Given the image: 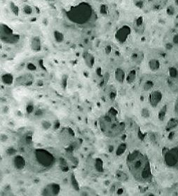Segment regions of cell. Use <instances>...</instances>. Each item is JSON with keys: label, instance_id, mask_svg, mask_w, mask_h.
<instances>
[{"label": "cell", "instance_id": "cell-10", "mask_svg": "<svg viewBox=\"0 0 178 196\" xmlns=\"http://www.w3.org/2000/svg\"><path fill=\"white\" fill-rule=\"evenodd\" d=\"M13 165L15 169L17 170H22L26 166V160L21 155H16L13 159Z\"/></svg>", "mask_w": 178, "mask_h": 196}, {"label": "cell", "instance_id": "cell-4", "mask_svg": "<svg viewBox=\"0 0 178 196\" xmlns=\"http://www.w3.org/2000/svg\"><path fill=\"white\" fill-rule=\"evenodd\" d=\"M35 163L44 169H48L55 164V157L48 150L44 149H36L32 152V156Z\"/></svg>", "mask_w": 178, "mask_h": 196}, {"label": "cell", "instance_id": "cell-24", "mask_svg": "<svg viewBox=\"0 0 178 196\" xmlns=\"http://www.w3.org/2000/svg\"><path fill=\"white\" fill-rule=\"evenodd\" d=\"M150 113H151L150 111H149L147 108H144V109L142 110V112H141L142 115L144 118H149V117H150Z\"/></svg>", "mask_w": 178, "mask_h": 196}, {"label": "cell", "instance_id": "cell-20", "mask_svg": "<svg viewBox=\"0 0 178 196\" xmlns=\"http://www.w3.org/2000/svg\"><path fill=\"white\" fill-rule=\"evenodd\" d=\"M2 81L4 84H5L6 85H11L13 83V76L11 74L7 73V74L4 75L2 77Z\"/></svg>", "mask_w": 178, "mask_h": 196}, {"label": "cell", "instance_id": "cell-23", "mask_svg": "<svg viewBox=\"0 0 178 196\" xmlns=\"http://www.w3.org/2000/svg\"><path fill=\"white\" fill-rule=\"evenodd\" d=\"M34 112V105L33 103H29L26 106V113L27 114H32Z\"/></svg>", "mask_w": 178, "mask_h": 196}, {"label": "cell", "instance_id": "cell-9", "mask_svg": "<svg viewBox=\"0 0 178 196\" xmlns=\"http://www.w3.org/2000/svg\"><path fill=\"white\" fill-rule=\"evenodd\" d=\"M16 83L20 86H30L33 83V77L30 74H26L18 77L16 80Z\"/></svg>", "mask_w": 178, "mask_h": 196}, {"label": "cell", "instance_id": "cell-29", "mask_svg": "<svg viewBox=\"0 0 178 196\" xmlns=\"http://www.w3.org/2000/svg\"><path fill=\"white\" fill-rule=\"evenodd\" d=\"M173 42L175 44L178 45V36H175L174 38H173Z\"/></svg>", "mask_w": 178, "mask_h": 196}, {"label": "cell", "instance_id": "cell-6", "mask_svg": "<svg viewBox=\"0 0 178 196\" xmlns=\"http://www.w3.org/2000/svg\"><path fill=\"white\" fill-rule=\"evenodd\" d=\"M163 162L168 168L178 170V147L170 148L163 153Z\"/></svg>", "mask_w": 178, "mask_h": 196}, {"label": "cell", "instance_id": "cell-3", "mask_svg": "<svg viewBox=\"0 0 178 196\" xmlns=\"http://www.w3.org/2000/svg\"><path fill=\"white\" fill-rule=\"evenodd\" d=\"M100 127L102 131L109 136H116L124 130V124L117 122L116 118L112 114L105 115L102 118Z\"/></svg>", "mask_w": 178, "mask_h": 196}, {"label": "cell", "instance_id": "cell-8", "mask_svg": "<svg viewBox=\"0 0 178 196\" xmlns=\"http://www.w3.org/2000/svg\"><path fill=\"white\" fill-rule=\"evenodd\" d=\"M60 192V186L56 183L48 184L41 191L42 195H58Z\"/></svg>", "mask_w": 178, "mask_h": 196}, {"label": "cell", "instance_id": "cell-15", "mask_svg": "<svg viewBox=\"0 0 178 196\" xmlns=\"http://www.w3.org/2000/svg\"><path fill=\"white\" fill-rule=\"evenodd\" d=\"M136 77H137V75H136V72H135V70H132L128 72L127 73V75H126V81L128 84H131L135 81V80H136Z\"/></svg>", "mask_w": 178, "mask_h": 196}, {"label": "cell", "instance_id": "cell-18", "mask_svg": "<svg viewBox=\"0 0 178 196\" xmlns=\"http://www.w3.org/2000/svg\"><path fill=\"white\" fill-rule=\"evenodd\" d=\"M79 193H80L81 195H84V196L98 195V194L95 193V190H93L91 189V188H88V187H84L82 188H80V190H79Z\"/></svg>", "mask_w": 178, "mask_h": 196}, {"label": "cell", "instance_id": "cell-17", "mask_svg": "<svg viewBox=\"0 0 178 196\" xmlns=\"http://www.w3.org/2000/svg\"><path fill=\"white\" fill-rule=\"evenodd\" d=\"M154 86V82L151 80H147L142 84V90L144 91H151Z\"/></svg>", "mask_w": 178, "mask_h": 196}, {"label": "cell", "instance_id": "cell-22", "mask_svg": "<svg viewBox=\"0 0 178 196\" xmlns=\"http://www.w3.org/2000/svg\"><path fill=\"white\" fill-rule=\"evenodd\" d=\"M178 124V117L173 118V119L170 120L168 122L167 126H166V129H168V131L171 130L172 129L174 128Z\"/></svg>", "mask_w": 178, "mask_h": 196}, {"label": "cell", "instance_id": "cell-27", "mask_svg": "<svg viewBox=\"0 0 178 196\" xmlns=\"http://www.w3.org/2000/svg\"><path fill=\"white\" fill-rule=\"evenodd\" d=\"M117 177L120 181H126L127 179V176L123 172H120V174H117Z\"/></svg>", "mask_w": 178, "mask_h": 196}, {"label": "cell", "instance_id": "cell-11", "mask_svg": "<svg viewBox=\"0 0 178 196\" xmlns=\"http://www.w3.org/2000/svg\"><path fill=\"white\" fill-rule=\"evenodd\" d=\"M84 61H85L86 65L88 66V68H92L93 66L94 65L95 63V58L92 54L88 53V52H85L84 54Z\"/></svg>", "mask_w": 178, "mask_h": 196}, {"label": "cell", "instance_id": "cell-14", "mask_svg": "<svg viewBox=\"0 0 178 196\" xmlns=\"http://www.w3.org/2000/svg\"><path fill=\"white\" fill-rule=\"evenodd\" d=\"M31 48L34 51H39L41 50V41L37 37H33L31 41Z\"/></svg>", "mask_w": 178, "mask_h": 196}, {"label": "cell", "instance_id": "cell-12", "mask_svg": "<svg viewBox=\"0 0 178 196\" xmlns=\"http://www.w3.org/2000/svg\"><path fill=\"white\" fill-rule=\"evenodd\" d=\"M126 73L124 72V70L121 68H117L115 71V79L119 83L122 84L123 82L126 80Z\"/></svg>", "mask_w": 178, "mask_h": 196}, {"label": "cell", "instance_id": "cell-5", "mask_svg": "<svg viewBox=\"0 0 178 196\" xmlns=\"http://www.w3.org/2000/svg\"><path fill=\"white\" fill-rule=\"evenodd\" d=\"M137 5L148 11H158L163 8L167 4L168 0H135Z\"/></svg>", "mask_w": 178, "mask_h": 196}, {"label": "cell", "instance_id": "cell-26", "mask_svg": "<svg viewBox=\"0 0 178 196\" xmlns=\"http://www.w3.org/2000/svg\"><path fill=\"white\" fill-rule=\"evenodd\" d=\"M173 112H174L175 115H176V117H178V98L175 101L174 105H173Z\"/></svg>", "mask_w": 178, "mask_h": 196}, {"label": "cell", "instance_id": "cell-16", "mask_svg": "<svg viewBox=\"0 0 178 196\" xmlns=\"http://www.w3.org/2000/svg\"><path fill=\"white\" fill-rule=\"evenodd\" d=\"M167 113H168V105H163L162 107L160 108V110H159L158 113V120H160V121L163 122V120L166 119Z\"/></svg>", "mask_w": 178, "mask_h": 196}, {"label": "cell", "instance_id": "cell-13", "mask_svg": "<svg viewBox=\"0 0 178 196\" xmlns=\"http://www.w3.org/2000/svg\"><path fill=\"white\" fill-rule=\"evenodd\" d=\"M149 67L151 71L156 72L160 69L161 63L158 59L156 58H151L149 61Z\"/></svg>", "mask_w": 178, "mask_h": 196}, {"label": "cell", "instance_id": "cell-1", "mask_svg": "<svg viewBox=\"0 0 178 196\" xmlns=\"http://www.w3.org/2000/svg\"><path fill=\"white\" fill-rule=\"evenodd\" d=\"M130 173L135 180L140 183H149L152 180V174L149 160L140 151L130 153L126 160Z\"/></svg>", "mask_w": 178, "mask_h": 196}, {"label": "cell", "instance_id": "cell-7", "mask_svg": "<svg viewBox=\"0 0 178 196\" xmlns=\"http://www.w3.org/2000/svg\"><path fill=\"white\" fill-rule=\"evenodd\" d=\"M163 98V92L158 89L151 90L148 96V102L149 105L153 108H158L161 104Z\"/></svg>", "mask_w": 178, "mask_h": 196}, {"label": "cell", "instance_id": "cell-2", "mask_svg": "<svg viewBox=\"0 0 178 196\" xmlns=\"http://www.w3.org/2000/svg\"><path fill=\"white\" fill-rule=\"evenodd\" d=\"M67 14L69 19L74 23L83 25L90 20L92 16V10L87 4H81L72 7Z\"/></svg>", "mask_w": 178, "mask_h": 196}, {"label": "cell", "instance_id": "cell-19", "mask_svg": "<svg viewBox=\"0 0 178 196\" xmlns=\"http://www.w3.org/2000/svg\"><path fill=\"white\" fill-rule=\"evenodd\" d=\"M70 183H71L72 188H73L74 190L79 191V190H80V187H79L78 181H77V179L74 174H72L71 176H70Z\"/></svg>", "mask_w": 178, "mask_h": 196}, {"label": "cell", "instance_id": "cell-28", "mask_svg": "<svg viewBox=\"0 0 178 196\" xmlns=\"http://www.w3.org/2000/svg\"><path fill=\"white\" fill-rule=\"evenodd\" d=\"M51 122H49L48 121H44L43 122H42V127H43V128L44 129H49L51 127Z\"/></svg>", "mask_w": 178, "mask_h": 196}, {"label": "cell", "instance_id": "cell-21", "mask_svg": "<svg viewBox=\"0 0 178 196\" xmlns=\"http://www.w3.org/2000/svg\"><path fill=\"white\" fill-rule=\"evenodd\" d=\"M22 143H24L25 146H30L31 145L32 142V135L30 133L25 134L24 136L22 139Z\"/></svg>", "mask_w": 178, "mask_h": 196}, {"label": "cell", "instance_id": "cell-25", "mask_svg": "<svg viewBox=\"0 0 178 196\" xmlns=\"http://www.w3.org/2000/svg\"><path fill=\"white\" fill-rule=\"evenodd\" d=\"M126 145L125 144H121V146H119L118 149L116 150V154L117 155H120L121 153H123L124 151L126 150Z\"/></svg>", "mask_w": 178, "mask_h": 196}]
</instances>
